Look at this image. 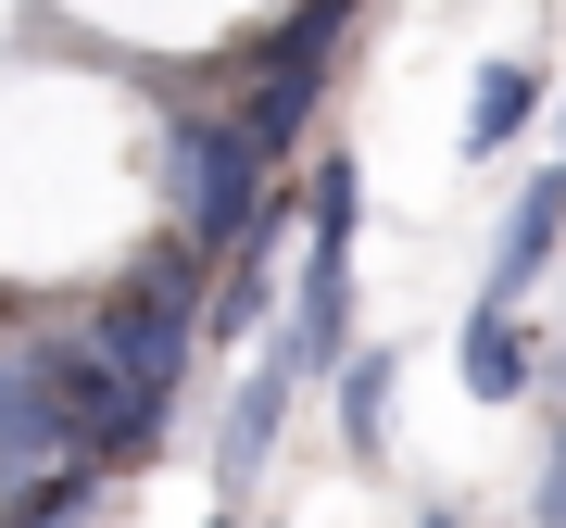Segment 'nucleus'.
Wrapping results in <instances>:
<instances>
[{
  "label": "nucleus",
  "mask_w": 566,
  "mask_h": 528,
  "mask_svg": "<svg viewBox=\"0 0 566 528\" xmlns=\"http://www.w3.org/2000/svg\"><path fill=\"white\" fill-rule=\"evenodd\" d=\"M277 352H290L303 378H340V352H353V240H315V264H303V303H290Z\"/></svg>",
  "instance_id": "obj_4"
},
{
  "label": "nucleus",
  "mask_w": 566,
  "mask_h": 528,
  "mask_svg": "<svg viewBox=\"0 0 566 528\" xmlns=\"http://www.w3.org/2000/svg\"><path fill=\"white\" fill-rule=\"evenodd\" d=\"M25 366H39L51 415H63V441H76V453H102V427L126 415V378H114V352H102V340H88V327H76V340H39V352H25Z\"/></svg>",
  "instance_id": "obj_3"
},
{
  "label": "nucleus",
  "mask_w": 566,
  "mask_h": 528,
  "mask_svg": "<svg viewBox=\"0 0 566 528\" xmlns=\"http://www.w3.org/2000/svg\"><path fill=\"white\" fill-rule=\"evenodd\" d=\"M554 240H566V163H554V177H528V189H516L504 240H491V303H516V289H528V277L554 264Z\"/></svg>",
  "instance_id": "obj_6"
},
{
  "label": "nucleus",
  "mask_w": 566,
  "mask_h": 528,
  "mask_svg": "<svg viewBox=\"0 0 566 528\" xmlns=\"http://www.w3.org/2000/svg\"><path fill=\"white\" fill-rule=\"evenodd\" d=\"M390 390H403V366H390V352H340V441H353V453L390 441Z\"/></svg>",
  "instance_id": "obj_12"
},
{
  "label": "nucleus",
  "mask_w": 566,
  "mask_h": 528,
  "mask_svg": "<svg viewBox=\"0 0 566 528\" xmlns=\"http://www.w3.org/2000/svg\"><path fill=\"white\" fill-rule=\"evenodd\" d=\"M528 114H542V76H528V63H479V88H465V151H504Z\"/></svg>",
  "instance_id": "obj_11"
},
{
  "label": "nucleus",
  "mask_w": 566,
  "mask_h": 528,
  "mask_svg": "<svg viewBox=\"0 0 566 528\" xmlns=\"http://www.w3.org/2000/svg\"><path fill=\"white\" fill-rule=\"evenodd\" d=\"M164 202H177V226L202 252H240L252 240V214L277 202V189H264V151H252V126L240 114H177V139H164Z\"/></svg>",
  "instance_id": "obj_2"
},
{
  "label": "nucleus",
  "mask_w": 566,
  "mask_h": 528,
  "mask_svg": "<svg viewBox=\"0 0 566 528\" xmlns=\"http://www.w3.org/2000/svg\"><path fill=\"white\" fill-rule=\"evenodd\" d=\"M88 504H102V466H88V453H76V466H51L39 490H25V516H13V528H76Z\"/></svg>",
  "instance_id": "obj_14"
},
{
  "label": "nucleus",
  "mask_w": 566,
  "mask_h": 528,
  "mask_svg": "<svg viewBox=\"0 0 566 528\" xmlns=\"http://www.w3.org/2000/svg\"><path fill=\"white\" fill-rule=\"evenodd\" d=\"M277 226H290V202H264V214H252V240H240V277L214 289V340H252V327L277 315Z\"/></svg>",
  "instance_id": "obj_8"
},
{
  "label": "nucleus",
  "mask_w": 566,
  "mask_h": 528,
  "mask_svg": "<svg viewBox=\"0 0 566 528\" xmlns=\"http://www.w3.org/2000/svg\"><path fill=\"white\" fill-rule=\"evenodd\" d=\"M189 327H202V240L177 226V240H164L139 277L102 303V327H88V340L114 352L126 390H164V403H177V378H189Z\"/></svg>",
  "instance_id": "obj_1"
},
{
  "label": "nucleus",
  "mask_w": 566,
  "mask_h": 528,
  "mask_svg": "<svg viewBox=\"0 0 566 528\" xmlns=\"http://www.w3.org/2000/svg\"><path fill=\"white\" fill-rule=\"evenodd\" d=\"M542 528H566V441H554V466H542Z\"/></svg>",
  "instance_id": "obj_15"
},
{
  "label": "nucleus",
  "mask_w": 566,
  "mask_h": 528,
  "mask_svg": "<svg viewBox=\"0 0 566 528\" xmlns=\"http://www.w3.org/2000/svg\"><path fill=\"white\" fill-rule=\"evenodd\" d=\"M51 453H76V441H63L39 366H0V466H51Z\"/></svg>",
  "instance_id": "obj_10"
},
{
  "label": "nucleus",
  "mask_w": 566,
  "mask_h": 528,
  "mask_svg": "<svg viewBox=\"0 0 566 528\" xmlns=\"http://www.w3.org/2000/svg\"><path fill=\"white\" fill-rule=\"evenodd\" d=\"M240 126H252V151H264V163H277V151H303V126H315V63H252Z\"/></svg>",
  "instance_id": "obj_9"
},
{
  "label": "nucleus",
  "mask_w": 566,
  "mask_h": 528,
  "mask_svg": "<svg viewBox=\"0 0 566 528\" xmlns=\"http://www.w3.org/2000/svg\"><path fill=\"white\" fill-rule=\"evenodd\" d=\"M290 390H303V366H290L277 340H264V366L240 378V403H227V427H214V466H227V490H252V466L277 453V427H290Z\"/></svg>",
  "instance_id": "obj_5"
},
{
  "label": "nucleus",
  "mask_w": 566,
  "mask_h": 528,
  "mask_svg": "<svg viewBox=\"0 0 566 528\" xmlns=\"http://www.w3.org/2000/svg\"><path fill=\"white\" fill-rule=\"evenodd\" d=\"M416 528H453V516H441V504H428V516H416Z\"/></svg>",
  "instance_id": "obj_16"
},
{
  "label": "nucleus",
  "mask_w": 566,
  "mask_h": 528,
  "mask_svg": "<svg viewBox=\"0 0 566 528\" xmlns=\"http://www.w3.org/2000/svg\"><path fill=\"white\" fill-rule=\"evenodd\" d=\"M353 25V0H303V13L264 25V63H327V39Z\"/></svg>",
  "instance_id": "obj_13"
},
{
  "label": "nucleus",
  "mask_w": 566,
  "mask_h": 528,
  "mask_svg": "<svg viewBox=\"0 0 566 528\" xmlns=\"http://www.w3.org/2000/svg\"><path fill=\"white\" fill-rule=\"evenodd\" d=\"M453 366H465L479 403H516V390H528V340H516V315L491 303V289H479V315L453 327Z\"/></svg>",
  "instance_id": "obj_7"
}]
</instances>
